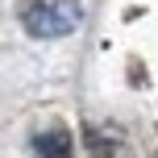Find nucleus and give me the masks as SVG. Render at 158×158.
<instances>
[{"instance_id": "obj_2", "label": "nucleus", "mask_w": 158, "mask_h": 158, "mask_svg": "<svg viewBox=\"0 0 158 158\" xmlns=\"http://www.w3.org/2000/svg\"><path fill=\"white\" fill-rule=\"evenodd\" d=\"M33 154L38 158H71V137L67 129H46L33 137Z\"/></svg>"}, {"instance_id": "obj_1", "label": "nucleus", "mask_w": 158, "mask_h": 158, "mask_svg": "<svg viewBox=\"0 0 158 158\" xmlns=\"http://www.w3.org/2000/svg\"><path fill=\"white\" fill-rule=\"evenodd\" d=\"M21 21L33 38H67L79 29L83 8H79V0H33Z\"/></svg>"}]
</instances>
